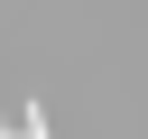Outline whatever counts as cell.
I'll use <instances>...</instances> for the list:
<instances>
[{"label": "cell", "instance_id": "obj_1", "mask_svg": "<svg viewBox=\"0 0 148 139\" xmlns=\"http://www.w3.org/2000/svg\"><path fill=\"white\" fill-rule=\"evenodd\" d=\"M9 139H46V111H37V102H28V111H18V120H9Z\"/></svg>", "mask_w": 148, "mask_h": 139}]
</instances>
